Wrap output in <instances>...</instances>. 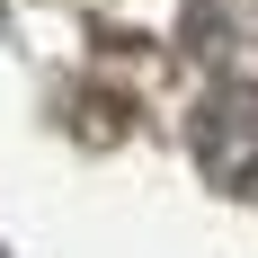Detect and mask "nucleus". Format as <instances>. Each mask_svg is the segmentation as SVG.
Returning <instances> with one entry per match:
<instances>
[{"instance_id":"obj_1","label":"nucleus","mask_w":258,"mask_h":258,"mask_svg":"<svg viewBox=\"0 0 258 258\" xmlns=\"http://www.w3.org/2000/svg\"><path fill=\"white\" fill-rule=\"evenodd\" d=\"M196 160L223 187H258V89H223L196 116Z\"/></svg>"}]
</instances>
